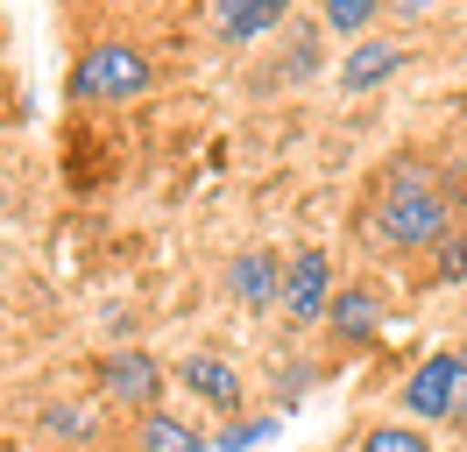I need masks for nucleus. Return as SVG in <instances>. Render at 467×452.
<instances>
[{"mask_svg":"<svg viewBox=\"0 0 467 452\" xmlns=\"http://www.w3.org/2000/svg\"><path fill=\"white\" fill-rule=\"evenodd\" d=\"M467 198V170H439L425 156H389L361 198V241L382 254H432L453 233V205Z\"/></svg>","mask_w":467,"mask_h":452,"instance_id":"f257e3e1","label":"nucleus"},{"mask_svg":"<svg viewBox=\"0 0 467 452\" xmlns=\"http://www.w3.org/2000/svg\"><path fill=\"white\" fill-rule=\"evenodd\" d=\"M149 78H156V64H149L142 43L107 36V43H86V50H78V64H71L64 92H71L78 107H120V99H142Z\"/></svg>","mask_w":467,"mask_h":452,"instance_id":"f03ea898","label":"nucleus"},{"mask_svg":"<svg viewBox=\"0 0 467 452\" xmlns=\"http://www.w3.org/2000/svg\"><path fill=\"white\" fill-rule=\"evenodd\" d=\"M333 297H340V282H333V254L326 248H297L291 269H284V311H291V325H326L333 318Z\"/></svg>","mask_w":467,"mask_h":452,"instance_id":"7ed1b4c3","label":"nucleus"},{"mask_svg":"<svg viewBox=\"0 0 467 452\" xmlns=\"http://www.w3.org/2000/svg\"><path fill=\"white\" fill-rule=\"evenodd\" d=\"M453 375H461V346H439V354H425V361L404 375V424H439L453 417Z\"/></svg>","mask_w":467,"mask_h":452,"instance_id":"20e7f679","label":"nucleus"},{"mask_svg":"<svg viewBox=\"0 0 467 452\" xmlns=\"http://www.w3.org/2000/svg\"><path fill=\"white\" fill-rule=\"evenodd\" d=\"M99 382H107V396H114L120 410H156V396H163V367L149 361L142 346H114L107 361H99Z\"/></svg>","mask_w":467,"mask_h":452,"instance_id":"39448f33","label":"nucleus"},{"mask_svg":"<svg viewBox=\"0 0 467 452\" xmlns=\"http://www.w3.org/2000/svg\"><path fill=\"white\" fill-rule=\"evenodd\" d=\"M410 64V50L397 43V36H368V43H348V56H340V92H376V85H389L397 71Z\"/></svg>","mask_w":467,"mask_h":452,"instance_id":"423d86ee","label":"nucleus"},{"mask_svg":"<svg viewBox=\"0 0 467 452\" xmlns=\"http://www.w3.org/2000/svg\"><path fill=\"white\" fill-rule=\"evenodd\" d=\"M284 269H291V262H276L269 248L234 254V262H227V290H234V304H248V311L284 304Z\"/></svg>","mask_w":467,"mask_h":452,"instance_id":"0eeeda50","label":"nucleus"},{"mask_svg":"<svg viewBox=\"0 0 467 452\" xmlns=\"http://www.w3.org/2000/svg\"><path fill=\"white\" fill-rule=\"evenodd\" d=\"M177 382L192 396H205L213 410H241V375H234V361H220V354H192V361H177Z\"/></svg>","mask_w":467,"mask_h":452,"instance_id":"6e6552de","label":"nucleus"},{"mask_svg":"<svg viewBox=\"0 0 467 452\" xmlns=\"http://www.w3.org/2000/svg\"><path fill=\"white\" fill-rule=\"evenodd\" d=\"M269 28H284V0H220L213 7V36H227V43H255Z\"/></svg>","mask_w":467,"mask_h":452,"instance_id":"1a4fd4ad","label":"nucleus"},{"mask_svg":"<svg viewBox=\"0 0 467 452\" xmlns=\"http://www.w3.org/2000/svg\"><path fill=\"white\" fill-rule=\"evenodd\" d=\"M333 333L348 339V346H361V339H376V325H382V304H376V290L368 282H348L340 297H333V318H326Z\"/></svg>","mask_w":467,"mask_h":452,"instance_id":"9d476101","label":"nucleus"},{"mask_svg":"<svg viewBox=\"0 0 467 452\" xmlns=\"http://www.w3.org/2000/svg\"><path fill=\"white\" fill-rule=\"evenodd\" d=\"M205 446H213V438H205L199 424L171 417V410H149L142 431H135V452H205Z\"/></svg>","mask_w":467,"mask_h":452,"instance_id":"9b49d317","label":"nucleus"},{"mask_svg":"<svg viewBox=\"0 0 467 452\" xmlns=\"http://www.w3.org/2000/svg\"><path fill=\"white\" fill-rule=\"evenodd\" d=\"M354 452H432V438H425V424H404V417H389V424H368Z\"/></svg>","mask_w":467,"mask_h":452,"instance_id":"f8f14e48","label":"nucleus"},{"mask_svg":"<svg viewBox=\"0 0 467 452\" xmlns=\"http://www.w3.org/2000/svg\"><path fill=\"white\" fill-rule=\"evenodd\" d=\"M326 28L348 36V43H368V28H376V0H326Z\"/></svg>","mask_w":467,"mask_h":452,"instance_id":"ddd939ff","label":"nucleus"},{"mask_svg":"<svg viewBox=\"0 0 467 452\" xmlns=\"http://www.w3.org/2000/svg\"><path fill=\"white\" fill-rule=\"evenodd\" d=\"M432 276H439V282H461V276H467V220L432 248Z\"/></svg>","mask_w":467,"mask_h":452,"instance_id":"4468645a","label":"nucleus"},{"mask_svg":"<svg viewBox=\"0 0 467 452\" xmlns=\"http://www.w3.org/2000/svg\"><path fill=\"white\" fill-rule=\"evenodd\" d=\"M43 424H50V431H57V438H92V403H50V410H43Z\"/></svg>","mask_w":467,"mask_h":452,"instance_id":"2eb2a0df","label":"nucleus"},{"mask_svg":"<svg viewBox=\"0 0 467 452\" xmlns=\"http://www.w3.org/2000/svg\"><path fill=\"white\" fill-rule=\"evenodd\" d=\"M269 431H276V417H248V424H227L213 446H220V452H248V446H263Z\"/></svg>","mask_w":467,"mask_h":452,"instance_id":"dca6fc26","label":"nucleus"},{"mask_svg":"<svg viewBox=\"0 0 467 452\" xmlns=\"http://www.w3.org/2000/svg\"><path fill=\"white\" fill-rule=\"evenodd\" d=\"M453 417H467V346H461V375H453Z\"/></svg>","mask_w":467,"mask_h":452,"instance_id":"f3484780","label":"nucleus"},{"mask_svg":"<svg viewBox=\"0 0 467 452\" xmlns=\"http://www.w3.org/2000/svg\"><path fill=\"white\" fill-rule=\"evenodd\" d=\"M0 50H7V28H0Z\"/></svg>","mask_w":467,"mask_h":452,"instance_id":"a211bd4d","label":"nucleus"},{"mask_svg":"<svg viewBox=\"0 0 467 452\" xmlns=\"http://www.w3.org/2000/svg\"><path fill=\"white\" fill-rule=\"evenodd\" d=\"M0 452H15V446H7V438H0Z\"/></svg>","mask_w":467,"mask_h":452,"instance_id":"6ab92c4d","label":"nucleus"}]
</instances>
